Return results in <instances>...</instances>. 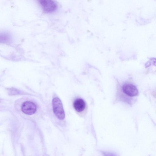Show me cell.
Returning <instances> with one entry per match:
<instances>
[{
  "mask_svg": "<svg viewBox=\"0 0 156 156\" xmlns=\"http://www.w3.org/2000/svg\"><path fill=\"white\" fill-rule=\"evenodd\" d=\"M21 110L23 112L26 114L32 115L36 112L37 106L32 102L26 101L23 103L21 106Z\"/></svg>",
  "mask_w": 156,
  "mask_h": 156,
  "instance_id": "3",
  "label": "cell"
},
{
  "mask_svg": "<svg viewBox=\"0 0 156 156\" xmlns=\"http://www.w3.org/2000/svg\"><path fill=\"white\" fill-rule=\"evenodd\" d=\"M122 90L123 92L130 97L136 96L138 91L136 87L131 83H126L122 87Z\"/></svg>",
  "mask_w": 156,
  "mask_h": 156,
  "instance_id": "4",
  "label": "cell"
},
{
  "mask_svg": "<svg viewBox=\"0 0 156 156\" xmlns=\"http://www.w3.org/2000/svg\"><path fill=\"white\" fill-rule=\"evenodd\" d=\"M10 37L8 34L2 33L0 34V41L2 43L9 42L10 41Z\"/></svg>",
  "mask_w": 156,
  "mask_h": 156,
  "instance_id": "6",
  "label": "cell"
},
{
  "mask_svg": "<svg viewBox=\"0 0 156 156\" xmlns=\"http://www.w3.org/2000/svg\"><path fill=\"white\" fill-rule=\"evenodd\" d=\"M73 105L74 108L77 112H80L85 109L86 104L83 99L78 98L74 101Z\"/></svg>",
  "mask_w": 156,
  "mask_h": 156,
  "instance_id": "5",
  "label": "cell"
},
{
  "mask_svg": "<svg viewBox=\"0 0 156 156\" xmlns=\"http://www.w3.org/2000/svg\"><path fill=\"white\" fill-rule=\"evenodd\" d=\"M105 156H116L115 155L113 154H111L109 153H106L105 154Z\"/></svg>",
  "mask_w": 156,
  "mask_h": 156,
  "instance_id": "7",
  "label": "cell"
},
{
  "mask_svg": "<svg viewBox=\"0 0 156 156\" xmlns=\"http://www.w3.org/2000/svg\"><path fill=\"white\" fill-rule=\"evenodd\" d=\"M39 3L43 11L47 13H50L55 11L57 5L54 1L51 0H41Z\"/></svg>",
  "mask_w": 156,
  "mask_h": 156,
  "instance_id": "2",
  "label": "cell"
},
{
  "mask_svg": "<svg viewBox=\"0 0 156 156\" xmlns=\"http://www.w3.org/2000/svg\"><path fill=\"white\" fill-rule=\"evenodd\" d=\"M52 105L54 112L57 118L60 120L64 119L65 113L61 100L58 98H54L52 100Z\"/></svg>",
  "mask_w": 156,
  "mask_h": 156,
  "instance_id": "1",
  "label": "cell"
}]
</instances>
